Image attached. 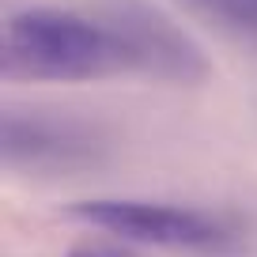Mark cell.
Returning a JSON list of instances; mask_svg holds the SVG:
<instances>
[{
    "label": "cell",
    "mask_w": 257,
    "mask_h": 257,
    "mask_svg": "<svg viewBox=\"0 0 257 257\" xmlns=\"http://www.w3.org/2000/svg\"><path fill=\"white\" fill-rule=\"evenodd\" d=\"M174 4L204 23L257 34V0H174Z\"/></svg>",
    "instance_id": "277c9868"
},
{
    "label": "cell",
    "mask_w": 257,
    "mask_h": 257,
    "mask_svg": "<svg viewBox=\"0 0 257 257\" xmlns=\"http://www.w3.org/2000/svg\"><path fill=\"white\" fill-rule=\"evenodd\" d=\"M64 257H133L125 246H110V242H83V246L68 249Z\"/></svg>",
    "instance_id": "5b68a950"
},
{
    "label": "cell",
    "mask_w": 257,
    "mask_h": 257,
    "mask_svg": "<svg viewBox=\"0 0 257 257\" xmlns=\"http://www.w3.org/2000/svg\"><path fill=\"white\" fill-rule=\"evenodd\" d=\"M64 216L83 227L106 231L133 246L170 249V253L219 257L238 246V227L219 212L167 201H133V197H91L64 208Z\"/></svg>",
    "instance_id": "7a4b0ae2"
},
{
    "label": "cell",
    "mask_w": 257,
    "mask_h": 257,
    "mask_svg": "<svg viewBox=\"0 0 257 257\" xmlns=\"http://www.w3.org/2000/svg\"><path fill=\"white\" fill-rule=\"evenodd\" d=\"M0 72L12 83H91L113 76L201 83L208 61L201 46L152 4L102 0L91 12H8Z\"/></svg>",
    "instance_id": "6da1fadb"
},
{
    "label": "cell",
    "mask_w": 257,
    "mask_h": 257,
    "mask_svg": "<svg viewBox=\"0 0 257 257\" xmlns=\"http://www.w3.org/2000/svg\"><path fill=\"white\" fill-rule=\"evenodd\" d=\"M98 140L87 125L49 113H16L4 117V167L8 170H72L91 163Z\"/></svg>",
    "instance_id": "3957f363"
}]
</instances>
